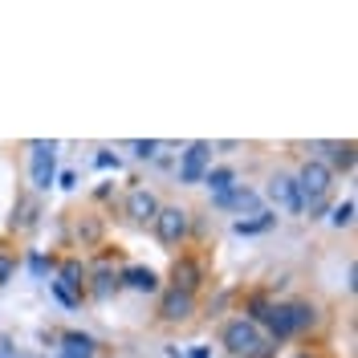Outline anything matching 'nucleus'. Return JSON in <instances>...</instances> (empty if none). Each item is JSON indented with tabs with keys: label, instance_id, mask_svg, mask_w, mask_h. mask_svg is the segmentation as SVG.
Returning a JSON list of instances; mask_svg holds the SVG:
<instances>
[{
	"label": "nucleus",
	"instance_id": "f257e3e1",
	"mask_svg": "<svg viewBox=\"0 0 358 358\" xmlns=\"http://www.w3.org/2000/svg\"><path fill=\"white\" fill-rule=\"evenodd\" d=\"M297 192H301V212H310L313 220L330 208V196H334V171L326 159H306L301 171H297Z\"/></svg>",
	"mask_w": 358,
	"mask_h": 358
},
{
	"label": "nucleus",
	"instance_id": "f03ea898",
	"mask_svg": "<svg viewBox=\"0 0 358 358\" xmlns=\"http://www.w3.org/2000/svg\"><path fill=\"white\" fill-rule=\"evenodd\" d=\"M220 346L228 350L232 358H268V350H273V342L265 338V330L261 326H252L248 317H228L220 326Z\"/></svg>",
	"mask_w": 358,
	"mask_h": 358
},
{
	"label": "nucleus",
	"instance_id": "7ed1b4c3",
	"mask_svg": "<svg viewBox=\"0 0 358 358\" xmlns=\"http://www.w3.org/2000/svg\"><path fill=\"white\" fill-rule=\"evenodd\" d=\"M151 228H155V236L163 248H183L187 236H192V212L179 208V203H163L159 216L151 220Z\"/></svg>",
	"mask_w": 358,
	"mask_h": 358
},
{
	"label": "nucleus",
	"instance_id": "20e7f679",
	"mask_svg": "<svg viewBox=\"0 0 358 358\" xmlns=\"http://www.w3.org/2000/svg\"><path fill=\"white\" fill-rule=\"evenodd\" d=\"M200 310V301H196V293H183V289H167L159 293V322L163 326H183V322H192Z\"/></svg>",
	"mask_w": 358,
	"mask_h": 358
},
{
	"label": "nucleus",
	"instance_id": "39448f33",
	"mask_svg": "<svg viewBox=\"0 0 358 358\" xmlns=\"http://www.w3.org/2000/svg\"><path fill=\"white\" fill-rule=\"evenodd\" d=\"M159 208H163V203H159V196L147 183H131L127 196H122V216L131 224H151L159 216Z\"/></svg>",
	"mask_w": 358,
	"mask_h": 358
},
{
	"label": "nucleus",
	"instance_id": "423d86ee",
	"mask_svg": "<svg viewBox=\"0 0 358 358\" xmlns=\"http://www.w3.org/2000/svg\"><path fill=\"white\" fill-rule=\"evenodd\" d=\"M29 176L37 192H49L57 179V147L53 143H29Z\"/></svg>",
	"mask_w": 358,
	"mask_h": 358
},
{
	"label": "nucleus",
	"instance_id": "0eeeda50",
	"mask_svg": "<svg viewBox=\"0 0 358 358\" xmlns=\"http://www.w3.org/2000/svg\"><path fill=\"white\" fill-rule=\"evenodd\" d=\"M265 196L273 200L277 212H285V216H301V192H297V179L285 176V171H273L268 176V187Z\"/></svg>",
	"mask_w": 358,
	"mask_h": 358
},
{
	"label": "nucleus",
	"instance_id": "6e6552de",
	"mask_svg": "<svg viewBox=\"0 0 358 358\" xmlns=\"http://www.w3.org/2000/svg\"><path fill=\"white\" fill-rule=\"evenodd\" d=\"M208 281V268L196 252H179L176 265H171V289H183V293H200V285Z\"/></svg>",
	"mask_w": 358,
	"mask_h": 358
},
{
	"label": "nucleus",
	"instance_id": "1a4fd4ad",
	"mask_svg": "<svg viewBox=\"0 0 358 358\" xmlns=\"http://www.w3.org/2000/svg\"><path fill=\"white\" fill-rule=\"evenodd\" d=\"M118 273H114V265H110V252H102L98 257V265H90V273H86V293L90 297H98V301H106L110 293H118Z\"/></svg>",
	"mask_w": 358,
	"mask_h": 358
},
{
	"label": "nucleus",
	"instance_id": "9d476101",
	"mask_svg": "<svg viewBox=\"0 0 358 358\" xmlns=\"http://www.w3.org/2000/svg\"><path fill=\"white\" fill-rule=\"evenodd\" d=\"M285 306V317H289V330L293 338L297 334H310L322 326V306L317 301H306V297H297V301H281Z\"/></svg>",
	"mask_w": 358,
	"mask_h": 358
},
{
	"label": "nucleus",
	"instance_id": "9b49d317",
	"mask_svg": "<svg viewBox=\"0 0 358 358\" xmlns=\"http://www.w3.org/2000/svg\"><path fill=\"white\" fill-rule=\"evenodd\" d=\"M208 167H212V143H192L183 159H179V179L183 183H200L208 176Z\"/></svg>",
	"mask_w": 358,
	"mask_h": 358
},
{
	"label": "nucleus",
	"instance_id": "f8f14e48",
	"mask_svg": "<svg viewBox=\"0 0 358 358\" xmlns=\"http://www.w3.org/2000/svg\"><path fill=\"white\" fill-rule=\"evenodd\" d=\"M86 273H90V265L82 261V257H66V261L57 265V285L69 289L78 301H82V297H86Z\"/></svg>",
	"mask_w": 358,
	"mask_h": 358
},
{
	"label": "nucleus",
	"instance_id": "ddd939ff",
	"mask_svg": "<svg viewBox=\"0 0 358 358\" xmlns=\"http://www.w3.org/2000/svg\"><path fill=\"white\" fill-rule=\"evenodd\" d=\"M73 241L82 248H90V245H98L102 241V216H94V212H78V220H73Z\"/></svg>",
	"mask_w": 358,
	"mask_h": 358
},
{
	"label": "nucleus",
	"instance_id": "4468645a",
	"mask_svg": "<svg viewBox=\"0 0 358 358\" xmlns=\"http://www.w3.org/2000/svg\"><path fill=\"white\" fill-rule=\"evenodd\" d=\"M118 281H122V285H131V289H138V293H159V277H155V268L131 265V268H122V273H118Z\"/></svg>",
	"mask_w": 358,
	"mask_h": 358
},
{
	"label": "nucleus",
	"instance_id": "2eb2a0df",
	"mask_svg": "<svg viewBox=\"0 0 358 358\" xmlns=\"http://www.w3.org/2000/svg\"><path fill=\"white\" fill-rule=\"evenodd\" d=\"M261 326H268V342H273V338H277V342H289L293 338V330H289V317H285V306H281V301H273V310H268V317L265 322H261Z\"/></svg>",
	"mask_w": 358,
	"mask_h": 358
},
{
	"label": "nucleus",
	"instance_id": "dca6fc26",
	"mask_svg": "<svg viewBox=\"0 0 358 358\" xmlns=\"http://www.w3.org/2000/svg\"><path fill=\"white\" fill-rule=\"evenodd\" d=\"M334 151V163H330V171H355V138H346V143H334L330 147Z\"/></svg>",
	"mask_w": 358,
	"mask_h": 358
},
{
	"label": "nucleus",
	"instance_id": "f3484780",
	"mask_svg": "<svg viewBox=\"0 0 358 358\" xmlns=\"http://www.w3.org/2000/svg\"><path fill=\"white\" fill-rule=\"evenodd\" d=\"M232 179H236V176H232V167H208L203 183H208V187H212L216 196H224V192H232V187H236Z\"/></svg>",
	"mask_w": 358,
	"mask_h": 358
},
{
	"label": "nucleus",
	"instance_id": "a211bd4d",
	"mask_svg": "<svg viewBox=\"0 0 358 358\" xmlns=\"http://www.w3.org/2000/svg\"><path fill=\"white\" fill-rule=\"evenodd\" d=\"M216 203H220V208H257V196H252L248 187H232V192L216 196Z\"/></svg>",
	"mask_w": 358,
	"mask_h": 358
},
{
	"label": "nucleus",
	"instance_id": "6ab92c4d",
	"mask_svg": "<svg viewBox=\"0 0 358 358\" xmlns=\"http://www.w3.org/2000/svg\"><path fill=\"white\" fill-rule=\"evenodd\" d=\"M94 355V342H90L86 334H66V350H62V358H90Z\"/></svg>",
	"mask_w": 358,
	"mask_h": 358
},
{
	"label": "nucleus",
	"instance_id": "aec40b11",
	"mask_svg": "<svg viewBox=\"0 0 358 358\" xmlns=\"http://www.w3.org/2000/svg\"><path fill=\"white\" fill-rule=\"evenodd\" d=\"M268 224H273V212H257V220H236V232L248 236V232H265Z\"/></svg>",
	"mask_w": 358,
	"mask_h": 358
},
{
	"label": "nucleus",
	"instance_id": "412c9836",
	"mask_svg": "<svg viewBox=\"0 0 358 358\" xmlns=\"http://www.w3.org/2000/svg\"><path fill=\"white\" fill-rule=\"evenodd\" d=\"M13 273H17V252H13V248H4V241H0V285H4Z\"/></svg>",
	"mask_w": 358,
	"mask_h": 358
},
{
	"label": "nucleus",
	"instance_id": "4be33fe9",
	"mask_svg": "<svg viewBox=\"0 0 358 358\" xmlns=\"http://www.w3.org/2000/svg\"><path fill=\"white\" fill-rule=\"evenodd\" d=\"M330 220H334V228H350V224H355V200H342Z\"/></svg>",
	"mask_w": 358,
	"mask_h": 358
},
{
	"label": "nucleus",
	"instance_id": "5701e85b",
	"mask_svg": "<svg viewBox=\"0 0 358 358\" xmlns=\"http://www.w3.org/2000/svg\"><path fill=\"white\" fill-rule=\"evenodd\" d=\"M49 289H53V297H57L62 306H69V310H73V306H82V301H78V297H73V293H69V289H62L57 281H49Z\"/></svg>",
	"mask_w": 358,
	"mask_h": 358
},
{
	"label": "nucleus",
	"instance_id": "b1692460",
	"mask_svg": "<svg viewBox=\"0 0 358 358\" xmlns=\"http://www.w3.org/2000/svg\"><path fill=\"white\" fill-rule=\"evenodd\" d=\"M134 151H138V155H155L159 143H134Z\"/></svg>",
	"mask_w": 358,
	"mask_h": 358
},
{
	"label": "nucleus",
	"instance_id": "393cba45",
	"mask_svg": "<svg viewBox=\"0 0 358 358\" xmlns=\"http://www.w3.org/2000/svg\"><path fill=\"white\" fill-rule=\"evenodd\" d=\"M192 358H212V355H208V350H203V346H196V350H192Z\"/></svg>",
	"mask_w": 358,
	"mask_h": 358
},
{
	"label": "nucleus",
	"instance_id": "a878e982",
	"mask_svg": "<svg viewBox=\"0 0 358 358\" xmlns=\"http://www.w3.org/2000/svg\"><path fill=\"white\" fill-rule=\"evenodd\" d=\"M293 358H322L317 350H301V355H293Z\"/></svg>",
	"mask_w": 358,
	"mask_h": 358
}]
</instances>
